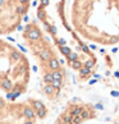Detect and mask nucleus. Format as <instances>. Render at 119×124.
<instances>
[{
    "label": "nucleus",
    "mask_w": 119,
    "mask_h": 124,
    "mask_svg": "<svg viewBox=\"0 0 119 124\" xmlns=\"http://www.w3.org/2000/svg\"><path fill=\"white\" fill-rule=\"evenodd\" d=\"M21 36L24 47L35 59L41 95L49 102H56L63 96L68 82L67 65L62 55L36 19L26 22Z\"/></svg>",
    "instance_id": "7ed1b4c3"
},
{
    "label": "nucleus",
    "mask_w": 119,
    "mask_h": 124,
    "mask_svg": "<svg viewBox=\"0 0 119 124\" xmlns=\"http://www.w3.org/2000/svg\"><path fill=\"white\" fill-rule=\"evenodd\" d=\"M49 110L42 100H16L0 96V124H40Z\"/></svg>",
    "instance_id": "39448f33"
},
{
    "label": "nucleus",
    "mask_w": 119,
    "mask_h": 124,
    "mask_svg": "<svg viewBox=\"0 0 119 124\" xmlns=\"http://www.w3.org/2000/svg\"><path fill=\"white\" fill-rule=\"evenodd\" d=\"M99 113V108L91 101L71 99L59 111L53 124H86L97 119Z\"/></svg>",
    "instance_id": "423d86ee"
},
{
    "label": "nucleus",
    "mask_w": 119,
    "mask_h": 124,
    "mask_svg": "<svg viewBox=\"0 0 119 124\" xmlns=\"http://www.w3.org/2000/svg\"><path fill=\"white\" fill-rule=\"evenodd\" d=\"M67 18L83 42L103 47L119 45V0H69Z\"/></svg>",
    "instance_id": "f03ea898"
},
{
    "label": "nucleus",
    "mask_w": 119,
    "mask_h": 124,
    "mask_svg": "<svg viewBox=\"0 0 119 124\" xmlns=\"http://www.w3.org/2000/svg\"><path fill=\"white\" fill-rule=\"evenodd\" d=\"M31 62L16 44L0 37V92L9 99L27 93L32 76Z\"/></svg>",
    "instance_id": "20e7f679"
},
{
    "label": "nucleus",
    "mask_w": 119,
    "mask_h": 124,
    "mask_svg": "<svg viewBox=\"0 0 119 124\" xmlns=\"http://www.w3.org/2000/svg\"><path fill=\"white\" fill-rule=\"evenodd\" d=\"M68 0H39L36 18L53 41L65 65L76 73L79 82H88L99 69V59L74 33L67 18Z\"/></svg>",
    "instance_id": "f257e3e1"
},
{
    "label": "nucleus",
    "mask_w": 119,
    "mask_h": 124,
    "mask_svg": "<svg viewBox=\"0 0 119 124\" xmlns=\"http://www.w3.org/2000/svg\"><path fill=\"white\" fill-rule=\"evenodd\" d=\"M30 8L31 0H0V37L19 28Z\"/></svg>",
    "instance_id": "0eeeda50"
},
{
    "label": "nucleus",
    "mask_w": 119,
    "mask_h": 124,
    "mask_svg": "<svg viewBox=\"0 0 119 124\" xmlns=\"http://www.w3.org/2000/svg\"><path fill=\"white\" fill-rule=\"evenodd\" d=\"M110 124H119V122H117V123H110Z\"/></svg>",
    "instance_id": "6e6552de"
}]
</instances>
